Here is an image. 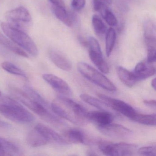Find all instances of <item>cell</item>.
I'll list each match as a JSON object with an SVG mask.
<instances>
[{
	"label": "cell",
	"mask_w": 156,
	"mask_h": 156,
	"mask_svg": "<svg viewBox=\"0 0 156 156\" xmlns=\"http://www.w3.org/2000/svg\"><path fill=\"white\" fill-rule=\"evenodd\" d=\"M52 111L59 117L71 123L83 126L89 122L87 111L78 103L64 96H59L51 104Z\"/></svg>",
	"instance_id": "obj_1"
},
{
	"label": "cell",
	"mask_w": 156,
	"mask_h": 156,
	"mask_svg": "<svg viewBox=\"0 0 156 156\" xmlns=\"http://www.w3.org/2000/svg\"><path fill=\"white\" fill-rule=\"evenodd\" d=\"M0 113L6 118L18 123H31L35 119L19 102L8 97H4L0 100Z\"/></svg>",
	"instance_id": "obj_2"
},
{
	"label": "cell",
	"mask_w": 156,
	"mask_h": 156,
	"mask_svg": "<svg viewBox=\"0 0 156 156\" xmlns=\"http://www.w3.org/2000/svg\"><path fill=\"white\" fill-rule=\"evenodd\" d=\"M1 28L5 34L16 44L34 56L38 55L36 44L25 31L16 29L7 23L3 22Z\"/></svg>",
	"instance_id": "obj_3"
},
{
	"label": "cell",
	"mask_w": 156,
	"mask_h": 156,
	"mask_svg": "<svg viewBox=\"0 0 156 156\" xmlns=\"http://www.w3.org/2000/svg\"><path fill=\"white\" fill-rule=\"evenodd\" d=\"M77 69L84 77L93 83L107 91H116L115 86L109 79L88 64L80 62L77 64Z\"/></svg>",
	"instance_id": "obj_4"
},
{
	"label": "cell",
	"mask_w": 156,
	"mask_h": 156,
	"mask_svg": "<svg viewBox=\"0 0 156 156\" xmlns=\"http://www.w3.org/2000/svg\"><path fill=\"white\" fill-rule=\"evenodd\" d=\"M10 91L17 100L25 105L44 120L51 114L49 111L50 109H47L38 102L34 101L25 91H23L16 87H11Z\"/></svg>",
	"instance_id": "obj_5"
},
{
	"label": "cell",
	"mask_w": 156,
	"mask_h": 156,
	"mask_svg": "<svg viewBox=\"0 0 156 156\" xmlns=\"http://www.w3.org/2000/svg\"><path fill=\"white\" fill-rule=\"evenodd\" d=\"M5 18L9 25L25 32L32 22L29 11L23 7H20L7 12Z\"/></svg>",
	"instance_id": "obj_6"
},
{
	"label": "cell",
	"mask_w": 156,
	"mask_h": 156,
	"mask_svg": "<svg viewBox=\"0 0 156 156\" xmlns=\"http://www.w3.org/2000/svg\"><path fill=\"white\" fill-rule=\"evenodd\" d=\"M155 25L151 21L146 22L144 25V38L147 49V62L153 63L156 62V31Z\"/></svg>",
	"instance_id": "obj_7"
},
{
	"label": "cell",
	"mask_w": 156,
	"mask_h": 156,
	"mask_svg": "<svg viewBox=\"0 0 156 156\" xmlns=\"http://www.w3.org/2000/svg\"><path fill=\"white\" fill-rule=\"evenodd\" d=\"M97 95L98 97L105 102L111 109L129 118L130 119H131L137 113L132 106L124 101L110 97L102 94H98Z\"/></svg>",
	"instance_id": "obj_8"
},
{
	"label": "cell",
	"mask_w": 156,
	"mask_h": 156,
	"mask_svg": "<svg viewBox=\"0 0 156 156\" xmlns=\"http://www.w3.org/2000/svg\"><path fill=\"white\" fill-rule=\"evenodd\" d=\"M97 128L102 134L113 138H126L133 133L132 130L122 125L112 123L105 126H97Z\"/></svg>",
	"instance_id": "obj_9"
},
{
	"label": "cell",
	"mask_w": 156,
	"mask_h": 156,
	"mask_svg": "<svg viewBox=\"0 0 156 156\" xmlns=\"http://www.w3.org/2000/svg\"><path fill=\"white\" fill-rule=\"evenodd\" d=\"M42 77L58 93L65 96L72 95V89L67 83L62 78L51 74H44Z\"/></svg>",
	"instance_id": "obj_10"
},
{
	"label": "cell",
	"mask_w": 156,
	"mask_h": 156,
	"mask_svg": "<svg viewBox=\"0 0 156 156\" xmlns=\"http://www.w3.org/2000/svg\"><path fill=\"white\" fill-rule=\"evenodd\" d=\"M137 149V146L125 142H111L109 148V156H132Z\"/></svg>",
	"instance_id": "obj_11"
},
{
	"label": "cell",
	"mask_w": 156,
	"mask_h": 156,
	"mask_svg": "<svg viewBox=\"0 0 156 156\" xmlns=\"http://www.w3.org/2000/svg\"><path fill=\"white\" fill-rule=\"evenodd\" d=\"M89 121L96 124L97 126H105L112 123L114 116L112 112L103 110H93L87 112Z\"/></svg>",
	"instance_id": "obj_12"
},
{
	"label": "cell",
	"mask_w": 156,
	"mask_h": 156,
	"mask_svg": "<svg viewBox=\"0 0 156 156\" xmlns=\"http://www.w3.org/2000/svg\"><path fill=\"white\" fill-rule=\"evenodd\" d=\"M132 73L138 81L147 79L154 75L156 72L155 66L147 61L141 62L135 66Z\"/></svg>",
	"instance_id": "obj_13"
},
{
	"label": "cell",
	"mask_w": 156,
	"mask_h": 156,
	"mask_svg": "<svg viewBox=\"0 0 156 156\" xmlns=\"http://www.w3.org/2000/svg\"><path fill=\"white\" fill-rule=\"evenodd\" d=\"M34 128L39 130L49 142L53 141L62 145H67L69 144L68 141L63 137L45 125L41 124H37Z\"/></svg>",
	"instance_id": "obj_14"
},
{
	"label": "cell",
	"mask_w": 156,
	"mask_h": 156,
	"mask_svg": "<svg viewBox=\"0 0 156 156\" xmlns=\"http://www.w3.org/2000/svg\"><path fill=\"white\" fill-rule=\"evenodd\" d=\"M52 9L55 17L68 27H71L77 21L76 15L73 12H68L64 7L53 5Z\"/></svg>",
	"instance_id": "obj_15"
},
{
	"label": "cell",
	"mask_w": 156,
	"mask_h": 156,
	"mask_svg": "<svg viewBox=\"0 0 156 156\" xmlns=\"http://www.w3.org/2000/svg\"><path fill=\"white\" fill-rule=\"evenodd\" d=\"M48 55L52 62L58 68L67 72L71 71L72 68L71 62L62 53L56 50H50Z\"/></svg>",
	"instance_id": "obj_16"
},
{
	"label": "cell",
	"mask_w": 156,
	"mask_h": 156,
	"mask_svg": "<svg viewBox=\"0 0 156 156\" xmlns=\"http://www.w3.org/2000/svg\"><path fill=\"white\" fill-rule=\"evenodd\" d=\"M26 140L28 145L33 147H42L46 145L49 142L44 136L35 128L29 132Z\"/></svg>",
	"instance_id": "obj_17"
},
{
	"label": "cell",
	"mask_w": 156,
	"mask_h": 156,
	"mask_svg": "<svg viewBox=\"0 0 156 156\" xmlns=\"http://www.w3.org/2000/svg\"><path fill=\"white\" fill-rule=\"evenodd\" d=\"M66 140L75 144H88L85 134L82 130L77 129H68L65 132Z\"/></svg>",
	"instance_id": "obj_18"
},
{
	"label": "cell",
	"mask_w": 156,
	"mask_h": 156,
	"mask_svg": "<svg viewBox=\"0 0 156 156\" xmlns=\"http://www.w3.org/2000/svg\"><path fill=\"white\" fill-rule=\"evenodd\" d=\"M117 74L120 81L128 87H132L138 82L132 72L121 66L116 67Z\"/></svg>",
	"instance_id": "obj_19"
},
{
	"label": "cell",
	"mask_w": 156,
	"mask_h": 156,
	"mask_svg": "<svg viewBox=\"0 0 156 156\" xmlns=\"http://www.w3.org/2000/svg\"><path fill=\"white\" fill-rule=\"evenodd\" d=\"M89 55L93 63L102 73L107 74L109 73V67L104 60L102 52L89 51Z\"/></svg>",
	"instance_id": "obj_20"
},
{
	"label": "cell",
	"mask_w": 156,
	"mask_h": 156,
	"mask_svg": "<svg viewBox=\"0 0 156 156\" xmlns=\"http://www.w3.org/2000/svg\"><path fill=\"white\" fill-rule=\"evenodd\" d=\"M80 97L84 102L96 108L99 110L111 112V108L103 100L98 99L86 94H82L80 95Z\"/></svg>",
	"instance_id": "obj_21"
},
{
	"label": "cell",
	"mask_w": 156,
	"mask_h": 156,
	"mask_svg": "<svg viewBox=\"0 0 156 156\" xmlns=\"http://www.w3.org/2000/svg\"><path fill=\"white\" fill-rule=\"evenodd\" d=\"M0 44L18 55L25 57V58L29 57L28 54L24 50L22 49L20 47L17 46L16 44L13 41L12 42L10 40H8L6 37H4L1 33H0Z\"/></svg>",
	"instance_id": "obj_22"
},
{
	"label": "cell",
	"mask_w": 156,
	"mask_h": 156,
	"mask_svg": "<svg viewBox=\"0 0 156 156\" xmlns=\"http://www.w3.org/2000/svg\"><path fill=\"white\" fill-rule=\"evenodd\" d=\"M1 141L5 155L20 156L22 155L21 150L18 145L14 142L2 138H1Z\"/></svg>",
	"instance_id": "obj_23"
},
{
	"label": "cell",
	"mask_w": 156,
	"mask_h": 156,
	"mask_svg": "<svg viewBox=\"0 0 156 156\" xmlns=\"http://www.w3.org/2000/svg\"><path fill=\"white\" fill-rule=\"evenodd\" d=\"M131 120L146 126H156V114L144 115L136 113Z\"/></svg>",
	"instance_id": "obj_24"
},
{
	"label": "cell",
	"mask_w": 156,
	"mask_h": 156,
	"mask_svg": "<svg viewBox=\"0 0 156 156\" xmlns=\"http://www.w3.org/2000/svg\"><path fill=\"white\" fill-rule=\"evenodd\" d=\"M116 38V33L115 30L112 28H109L106 33V53L108 57H109L111 55L115 46Z\"/></svg>",
	"instance_id": "obj_25"
},
{
	"label": "cell",
	"mask_w": 156,
	"mask_h": 156,
	"mask_svg": "<svg viewBox=\"0 0 156 156\" xmlns=\"http://www.w3.org/2000/svg\"><path fill=\"white\" fill-rule=\"evenodd\" d=\"M92 24L95 32L100 37H103L106 33L107 27L98 15H94L92 18Z\"/></svg>",
	"instance_id": "obj_26"
},
{
	"label": "cell",
	"mask_w": 156,
	"mask_h": 156,
	"mask_svg": "<svg viewBox=\"0 0 156 156\" xmlns=\"http://www.w3.org/2000/svg\"><path fill=\"white\" fill-rule=\"evenodd\" d=\"M99 13L105 19L106 22L112 27H115L118 24V20L116 17L113 12L108 8L107 5H105L99 11Z\"/></svg>",
	"instance_id": "obj_27"
},
{
	"label": "cell",
	"mask_w": 156,
	"mask_h": 156,
	"mask_svg": "<svg viewBox=\"0 0 156 156\" xmlns=\"http://www.w3.org/2000/svg\"><path fill=\"white\" fill-rule=\"evenodd\" d=\"M24 90L25 92L36 102H38L47 109H50V106L48 102L45 100L44 98L41 96L40 94H39L37 91L30 87V86H26L24 87Z\"/></svg>",
	"instance_id": "obj_28"
},
{
	"label": "cell",
	"mask_w": 156,
	"mask_h": 156,
	"mask_svg": "<svg viewBox=\"0 0 156 156\" xmlns=\"http://www.w3.org/2000/svg\"><path fill=\"white\" fill-rule=\"evenodd\" d=\"M1 66L2 68L8 73L18 76H22L25 78L27 77V76L24 72L15 65L9 62H3Z\"/></svg>",
	"instance_id": "obj_29"
},
{
	"label": "cell",
	"mask_w": 156,
	"mask_h": 156,
	"mask_svg": "<svg viewBox=\"0 0 156 156\" xmlns=\"http://www.w3.org/2000/svg\"><path fill=\"white\" fill-rule=\"evenodd\" d=\"M138 154L143 156H155L156 148L155 146H145L140 148L137 150Z\"/></svg>",
	"instance_id": "obj_30"
},
{
	"label": "cell",
	"mask_w": 156,
	"mask_h": 156,
	"mask_svg": "<svg viewBox=\"0 0 156 156\" xmlns=\"http://www.w3.org/2000/svg\"><path fill=\"white\" fill-rule=\"evenodd\" d=\"M87 46L89 47V51L101 52V47L98 42L94 37H90L87 41Z\"/></svg>",
	"instance_id": "obj_31"
},
{
	"label": "cell",
	"mask_w": 156,
	"mask_h": 156,
	"mask_svg": "<svg viewBox=\"0 0 156 156\" xmlns=\"http://www.w3.org/2000/svg\"><path fill=\"white\" fill-rule=\"evenodd\" d=\"M86 0H72L71 5L74 10L79 11L84 8Z\"/></svg>",
	"instance_id": "obj_32"
},
{
	"label": "cell",
	"mask_w": 156,
	"mask_h": 156,
	"mask_svg": "<svg viewBox=\"0 0 156 156\" xmlns=\"http://www.w3.org/2000/svg\"><path fill=\"white\" fill-rule=\"evenodd\" d=\"M144 105L151 109L156 110V104L155 100H145L143 101Z\"/></svg>",
	"instance_id": "obj_33"
},
{
	"label": "cell",
	"mask_w": 156,
	"mask_h": 156,
	"mask_svg": "<svg viewBox=\"0 0 156 156\" xmlns=\"http://www.w3.org/2000/svg\"><path fill=\"white\" fill-rule=\"evenodd\" d=\"M49 1L52 3L53 6L65 8V4L63 0H49Z\"/></svg>",
	"instance_id": "obj_34"
},
{
	"label": "cell",
	"mask_w": 156,
	"mask_h": 156,
	"mask_svg": "<svg viewBox=\"0 0 156 156\" xmlns=\"http://www.w3.org/2000/svg\"><path fill=\"white\" fill-rule=\"evenodd\" d=\"M10 126V125L7 122L0 120V128H9Z\"/></svg>",
	"instance_id": "obj_35"
},
{
	"label": "cell",
	"mask_w": 156,
	"mask_h": 156,
	"mask_svg": "<svg viewBox=\"0 0 156 156\" xmlns=\"http://www.w3.org/2000/svg\"><path fill=\"white\" fill-rule=\"evenodd\" d=\"M5 152H4L2 143L1 138H0V156H5Z\"/></svg>",
	"instance_id": "obj_36"
},
{
	"label": "cell",
	"mask_w": 156,
	"mask_h": 156,
	"mask_svg": "<svg viewBox=\"0 0 156 156\" xmlns=\"http://www.w3.org/2000/svg\"><path fill=\"white\" fill-rule=\"evenodd\" d=\"M79 41H80L81 44H83V46H87V42L85 40L84 38L82 37H80L79 38Z\"/></svg>",
	"instance_id": "obj_37"
},
{
	"label": "cell",
	"mask_w": 156,
	"mask_h": 156,
	"mask_svg": "<svg viewBox=\"0 0 156 156\" xmlns=\"http://www.w3.org/2000/svg\"><path fill=\"white\" fill-rule=\"evenodd\" d=\"M156 78H154V79H153V80L151 81V87H152V88L154 89V90H156Z\"/></svg>",
	"instance_id": "obj_38"
},
{
	"label": "cell",
	"mask_w": 156,
	"mask_h": 156,
	"mask_svg": "<svg viewBox=\"0 0 156 156\" xmlns=\"http://www.w3.org/2000/svg\"><path fill=\"white\" fill-rule=\"evenodd\" d=\"M100 1L103 2L104 3H105L106 5H110L112 3V0H100Z\"/></svg>",
	"instance_id": "obj_39"
},
{
	"label": "cell",
	"mask_w": 156,
	"mask_h": 156,
	"mask_svg": "<svg viewBox=\"0 0 156 156\" xmlns=\"http://www.w3.org/2000/svg\"><path fill=\"white\" fill-rule=\"evenodd\" d=\"M87 155L88 156H94V155H97V154H96L94 151L89 150L87 151Z\"/></svg>",
	"instance_id": "obj_40"
},
{
	"label": "cell",
	"mask_w": 156,
	"mask_h": 156,
	"mask_svg": "<svg viewBox=\"0 0 156 156\" xmlns=\"http://www.w3.org/2000/svg\"><path fill=\"white\" fill-rule=\"evenodd\" d=\"M2 96V93L1 92V91H0V97H1Z\"/></svg>",
	"instance_id": "obj_41"
}]
</instances>
